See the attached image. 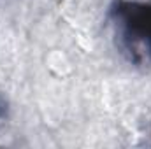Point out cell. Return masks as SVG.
I'll list each match as a JSON object with an SVG mask.
<instances>
[{
    "mask_svg": "<svg viewBox=\"0 0 151 149\" xmlns=\"http://www.w3.org/2000/svg\"><path fill=\"white\" fill-rule=\"evenodd\" d=\"M7 114V102L0 97V117H4Z\"/></svg>",
    "mask_w": 151,
    "mask_h": 149,
    "instance_id": "obj_2",
    "label": "cell"
},
{
    "mask_svg": "<svg viewBox=\"0 0 151 149\" xmlns=\"http://www.w3.org/2000/svg\"><path fill=\"white\" fill-rule=\"evenodd\" d=\"M111 16L121 25V37L135 63L151 60V4L116 0Z\"/></svg>",
    "mask_w": 151,
    "mask_h": 149,
    "instance_id": "obj_1",
    "label": "cell"
}]
</instances>
